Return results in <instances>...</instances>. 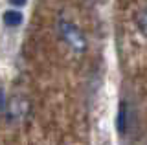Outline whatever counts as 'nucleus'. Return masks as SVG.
Segmentation results:
<instances>
[{
  "label": "nucleus",
  "mask_w": 147,
  "mask_h": 145,
  "mask_svg": "<svg viewBox=\"0 0 147 145\" xmlns=\"http://www.w3.org/2000/svg\"><path fill=\"white\" fill-rule=\"evenodd\" d=\"M59 33H61L63 40L74 50V52H77V53L86 52V39H85V35H83V31L77 28L74 22L61 19L59 20Z\"/></svg>",
  "instance_id": "1"
},
{
  "label": "nucleus",
  "mask_w": 147,
  "mask_h": 145,
  "mask_svg": "<svg viewBox=\"0 0 147 145\" xmlns=\"http://www.w3.org/2000/svg\"><path fill=\"white\" fill-rule=\"evenodd\" d=\"M6 107H7V116L11 119H22V117H26L28 110H30V103L24 97H13L11 103Z\"/></svg>",
  "instance_id": "2"
},
{
  "label": "nucleus",
  "mask_w": 147,
  "mask_h": 145,
  "mask_svg": "<svg viewBox=\"0 0 147 145\" xmlns=\"http://www.w3.org/2000/svg\"><path fill=\"white\" fill-rule=\"evenodd\" d=\"M129 110H127V103L119 101L118 105V112H116V130L119 136H125L127 129H129Z\"/></svg>",
  "instance_id": "3"
},
{
  "label": "nucleus",
  "mask_w": 147,
  "mask_h": 145,
  "mask_svg": "<svg viewBox=\"0 0 147 145\" xmlns=\"http://www.w3.org/2000/svg\"><path fill=\"white\" fill-rule=\"evenodd\" d=\"M2 22H4L6 28L15 30L24 22V15H22V11H18V9H7V11H4V15H2Z\"/></svg>",
  "instance_id": "4"
},
{
  "label": "nucleus",
  "mask_w": 147,
  "mask_h": 145,
  "mask_svg": "<svg viewBox=\"0 0 147 145\" xmlns=\"http://www.w3.org/2000/svg\"><path fill=\"white\" fill-rule=\"evenodd\" d=\"M136 26H138V31H140L144 37H147V7L140 13V15H138V19H136Z\"/></svg>",
  "instance_id": "5"
},
{
  "label": "nucleus",
  "mask_w": 147,
  "mask_h": 145,
  "mask_svg": "<svg viewBox=\"0 0 147 145\" xmlns=\"http://www.w3.org/2000/svg\"><path fill=\"white\" fill-rule=\"evenodd\" d=\"M11 6H17V7H22V6H26L28 4V0H7Z\"/></svg>",
  "instance_id": "6"
},
{
  "label": "nucleus",
  "mask_w": 147,
  "mask_h": 145,
  "mask_svg": "<svg viewBox=\"0 0 147 145\" xmlns=\"http://www.w3.org/2000/svg\"><path fill=\"white\" fill-rule=\"evenodd\" d=\"M4 108H6V94L0 88V110H4Z\"/></svg>",
  "instance_id": "7"
}]
</instances>
